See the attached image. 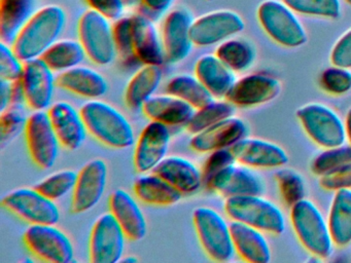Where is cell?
I'll return each instance as SVG.
<instances>
[{
	"label": "cell",
	"mask_w": 351,
	"mask_h": 263,
	"mask_svg": "<svg viewBox=\"0 0 351 263\" xmlns=\"http://www.w3.org/2000/svg\"><path fill=\"white\" fill-rule=\"evenodd\" d=\"M66 25V12L61 6L51 4L36 10L12 43L23 62L42 57L54 45Z\"/></svg>",
	"instance_id": "obj_1"
},
{
	"label": "cell",
	"mask_w": 351,
	"mask_h": 263,
	"mask_svg": "<svg viewBox=\"0 0 351 263\" xmlns=\"http://www.w3.org/2000/svg\"><path fill=\"white\" fill-rule=\"evenodd\" d=\"M88 133L114 149H125L135 142L134 129L119 109L100 100H90L80 109Z\"/></svg>",
	"instance_id": "obj_2"
},
{
	"label": "cell",
	"mask_w": 351,
	"mask_h": 263,
	"mask_svg": "<svg viewBox=\"0 0 351 263\" xmlns=\"http://www.w3.org/2000/svg\"><path fill=\"white\" fill-rule=\"evenodd\" d=\"M289 209L291 227L302 246L315 258L330 257L336 246L328 227V218L324 217L317 205L305 197Z\"/></svg>",
	"instance_id": "obj_3"
},
{
	"label": "cell",
	"mask_w": 351,
	"mask_h": 263,
	"mask_svg": "<svg viewBox=\"0 0 351 263\" xmlns=\"http://www.w3.org/2000/svg\"><path fill=\"white\" fill-rule=\"evenodd\" d=\"M223 210L231 221L241 222L274 236L285 232V216L282 210L263 195L227 197Z\"/></svg>",
	"instance_id": "obj_4"
},
{
	"label": "cell",
	"mask_w": 351,
	"mask_h": 263,
	"mask_svg": "<svg viewBox=\"0 0 351 263\" xmlns=\"http://www.w3.org/2000/svg\"><path fill=\"white\" fill-rule=\"evenodd\" d=\"M193 225L199 244L205 254L217 262H227L235 256L231 223L217 210L196 208L193 212Z\"/></svg>",
	"instance_id": "obj_5"
},
{
	"label": "cell",
	"mask_w": 351,
	"mask_h": 263,
	"mask_svg": "<svg viewBox=\"0 0 351 263\" xmlns=\"http://www.w3.org/2000/svg\"><path fill=\"white\" fill-rule=\"evenodd\" d=\"M282 0H264L258 8V18L266 34L281 47L295 49L308 40L303 23Z\"/></svg>",
	"instance_id": "obj_6"
},
{
	"label": "cell",
	"mask_w": 351,
	"mask_h": 263,
	"mask_svg": "<svg viewBox=\"0 0 351 263\" xmlns=\"http://www.w3.org/2000/svg\"><path fill=\"white\" fill-rule=\"evenodd\" d=\"M77 36L88 59L95 65H110L118 57L114 27L104 14L91 8L83 12L77 22Z\"/></svg>",
	"instance_id": "obj_7"
},
{
	"label": "cell",
	"mask_w": 351,
	"mask_h": 263,
	"mask_svg": "<svg viewBox=\"0 0 351 263\" xmlns=\"http://www.w3.org/2000/svg\"><path fill=\"white\" fill-rule=\"evenodd\" d=\"M295 116L306 135L322 148L346 143L344 119L322 103L311 102L299 107Z\"/></svg>",
	"instance_id": "obj_8"
},
{
	"label": "cell",
	"mask_w": 351,
	"mask_h": 263,
	"mask_svg": "<svg viewBox=\"0 0 351 263\" xmlns=\"http://www.w3.org/2000/svg\"><path fill=\"white\" fill-rule=\"evenodd\" d=\"M26 249L46 262L71 263L75 248L69 236L56 224H32L23 234Z\"/></svg>",
	"instance_id": "obj_9"
},
{
	"label": "cell",
	"mask_w": 351,
	"mask_h": 263,
	"mask_svg": "<svg viewBox=\"0 0 351 263\" xmlns=\"http://www.w3.org/2000/svg\"><path fill=\"white\" fill-rule=\"evenodd\" d=\"M3 207L19 219L29 224H57L60 210L55 201L49 199L36 187H22L3 197Z\"/></svg>",
	"instance_id": "obj_10"
},
{
	"label": "cell",
	"mask_w": 351,
	"mask_h": 263,
	"mask_svg": "<svg viewBox=\"0 0 351 263\" xmlns=\"http://www.w3.org/2000/svg\"><path fill=\"white\" fill-rule=\"evenodd\" d=\"M24 135L28 153L34 164L42 170L52 168L58 160L61 144L48 111H34L28 116Z\"/></svg>",
	"instance_id": "obj_11"
},
{
	"label": "cell",
	"mask_w": 351,
	"mask_h": 263,
	"mask_svg": "<svg viewBox=\"0 0 351 263\" xmlns=\"http://www.w3.org/2000/svg\"><path fill=\"white\" fill-rule=\"evenodd\" d=\"M127 238L110 212L94 222L90 232L89 260L92 263H117L124 257Z\"/></svg>",
	"instance_id": "obj_12"
},
{
	"label": "cell",
	"mask_w": 351,
	"mask_h": 263,
	"mask_svg": "<svg viewBox=\"0 0 351 263\" xmlns=\"http://www.w3.org/2000/svg\"><path fill=\"white\" fill-rule=\"evenodd\" d=\"M245 28V23L238 12L219 10L207 12L193 21L191 36L196 47H210L236 36Z\"/></svg>",
	"instance_id": "obj_13"
},
{
	"label": "cell",
	"mask_w": 351,
	"mask_h": 263,
	"mask_svg": "<svg viewBox=\"0 0 351 263\" xmlns=\"http://www.w3.org/2000/svg\"><path fill=\"white\" fill-rule=\"evenodd\" d=\"M108 164L102 158L88 162L77 172V182L71 192V212L83 214L95 208L108 185Z\"/></svg>",
	"instance_id": "obj_14"
},
{
	"label": "cell",
	"mask_w": 351,
	"mask_h": 263,
	"mask_svg": "<svg viewBox=\"0 0 351 263\" xmlns=\"http://www.w3.org/2000/svg\"><path fill=\"white\" fill-rule=\"evenodd\" d=\"M282 84L276 76L254 72L237 78L225 99L239 108L266 104L280 95Z\"/></svg>",
	"instance_id": "obj_15"
},
{
	"label": "cell",
	"mask_w": 351,
	"mask_h": 263,
	"mask_svg": "<svg viewBox=\"0 0 351 263\" xmlns=\"http://www.w3.org/2000/svg\"><path fill=\"white\" fill-rule=\"evenodd\" d=\"M193 21L194 18L191 12L184 8H174L164 16L161 38L167 63H180L192 53L194 47L191 36Z\"/></svg>",
	"instance_id": "obj_16"
},
{
	"label": "cell",
	"mask_w": 351,
	"mask_h": 263,
	"mask_svg": "<svg viewBox=\"0 0 351 263\" xmlns=\"http://www.w3.org/2000/svg\"><path fill=\"white\" fill-rule=\"evenodd\" d=\"M57 77L42 58L24 62L21 80L26 106L34 111L48 110L53 104Z\"/></svg>",
	"instance_id": "obj_17"
},
{
	"label": "cell",
	"mask_w": 351,
	"mask_h": 263,
	"mask_svg": "<svg viewBox=\"0 0 351 263\" xmlns=\"http://www.w3.org/2000/svg\"><path fill=\"white\" fill-rule=\"evenodd\" d=\"M171 141L170 127L149 121L139 135L133 153V166L139 174L152 173L167 156Z\"/></svg>",
	"instance_id": "obj_18"
},
{
	"label": "cell",
	"mask_w": 351,
	"mask_h": 263,
	"mask_svg": "<svg viewBox=\"0 0 351 263\" xmlns=\"http://www.w3.org/2000/svg\"><path fill=\"white\" fill-rule=\"evenodd\" d=\"M205 188L221 197L263 195L266 189L265 180L256 168L235 162L223 168L205 184Z\"/></svg>",
	"instance_id": "obj_19"
},
{
	"label": "cell",
	"mask_w": 351,
	"mask_h": 263,
	"mask_svg": "<svg viewBox=\"0 0 351 263\" xmlns=\"http://www.w3.org/2000/svg\"><path fill=\"white\" fill-rule=\"evenodd\" d=\"M130 42L136 63L159 66L165 63L161 33L154 21L141 12L130 14Z\"/></svg>",
	"instance_id": "obj_20"
},
{
	"label": "cell",
	"mask_w": 351,
	"mask_h": 263,
	"mask_svg": "<svg viewBox=\"0 0 351 263\" xmlns=\"http://www.w3.org/2000/svg\"><path fill=\"white\" fill-rule=\"evenodd\" d=\"M231 151L236 162L256 170L281 168L289 160L282 146L262 138L246 136L231 147Z\"/></svg>",
	"instance_id": "obj_21"
},
{
	"label": "cell",
	"mask_w": 351,
	"mask_h": 263,
	"mask_svg": "<svg viewBox=\"0 0 351 263\" xmlns=\"http://www.w3.org/2000/svg\"><path fill=\"white\" fill-rule=\"evenodd\" d=\"M248 132L250 129L246 121L234 115L193 135L190 140V147L198 153L230 149L238 141L248 136Z\"/></svg>",
	"instance_id": "obj_22"
},
{
	"label": "cell",
	"mask_w": 351,
	"mask_h": 263,
	"mask_svg": "<svg viewBox=\"0 0 351 263\" xmlns=\"http://www.w3.org/2000/svg\"><path fill=\"white\" fill-rule=\"evenodd\" d=\"M47 111L61 147L71 151L79 149L88 134L81 111L65 101L53 103Z\"/></svg>",
	"instance_id": "obj_23"
},
{
	"label": "cell",
	"mask_w": 351,
	"mask_h": 263,
	"mask_svg": "<svg viewBox=\"0 0 351 263\" xmlns=\"http://www.w3.org/2000/svg\"><path fill=\"white\" fill-rule=\"evenodd\" d=\"M108 209L124 230L127 238L132 242L145 238L147 221L134 197L124 189H116L108 197Z\"/></svg>",
	"instance_id": "obj_24"
},
{
	"label": "cell",
	"mask_w": 351,
	"mask_h": 263,
	"mask_svg": "<svg viewBox=\"0 0 351 263\" xmlns=\"http://www.w3.org/2000/svg\"><path fill=\"white\" fill-rule=\"evenodd\" d=\"M153 172L170 183L182 195L198 192L204 186L201 168L182 156H166Z\"/></svg>",
	"instance_id": "obj_25"
},
{
	"label": "cell",
	"mask_w": 351,
	"mask_h": 263,
	"mask_svg": "<svg viewBox=\"0 0 351 263\" xmlns=\"http://www.w3.org/2000/svg\"><path fill=\"white\" fill-rule=\"evenodd\" d=\"M196 109L173 95H154L143 104L141 111L152 121L169 127H186Z\"/></svg>",
	"instance_id": "obj_26"
},
{
	"label": "cell",
	"mask_w": 351,
	"mask_h": 263,
	"mask_svg": "<svg viewBox=\"0 0 351 263\" xmlns=\"http://www.w3.org/2000/svg\"><path fill=\"white\" fill-rule=\"evenodd\" d=\"M232 238L236 254L250 263H268L272 250L266 232L241 222H231Z\"/></svg>",
	"instance_id": "obj_27"
},
{
	"label": "cell",
	"mask_w": 351,
	"mask_h": 263,
	"mask_svg": "<svg viewBox=\"0 0 351 263\" xmlns=\"http://www.w3.org/2000/svg\"><path fill=\"white\" fill-rule=\"evenodd\" d=\"M57 86L71 94L97 100L108 92V84L104 75L93 68L79 65L57 76Z\"/></svg>",
	"instance_id": "obj_28"
},
{
	"label": "cell",
	"mask_w": 351,
	"mask_h": 263,
	"mask_svg": "<svg viewBox=\"0 0 351 263\" xmlns=\"http://www.w3.org/2000/svg\"><path fill=\"white\" fill-rule=\"evenodd\" d=\"M194 74L215 99H225L237 77L215 53L201 55L195 63Z\"/></svg>",
	"instance_id": "obj_29"
},
{
	"label": "cell",
	"mask_w": 351,
	"mask_h": 263,
	"mask_svg": "<svg viewBox=\"0 0 351 263\" xmlns=\"http://www.w3.org/2000/svg\"><path fill=\"white\" fill-rule=\"evenodd\" d=\"M133 192L141 203L154 207H170L182 201L184 195L159 175L143 174L133 184Z\"/></svg>",
	"instance_id": "obj_30"
},
{
	"label": "cell",
	"mask_w": 351,
	"mask_h": 263,
	"mask_svg": "<svg viewBox=\"0 0 351 263\" xmlns=\"http://www.w3.org/2000/svg\"><path fill=\"white\" fill-rule=\"evenodd\" d=\"M163 79L159 65H143L129 79L125 88L124 101L131 110H139L155 95Z\"/></svg>",
	"instance_id": "obj_31"
},
{
	"label": "cell",
	"mask_w": 351,
	"mask_h": 263,
	"mask_svg": "<svg viewBox=\"0 0 351 263\" xmlns=\"http://www.w3.org/2000/svg\"><path fill=\"white\" fill-rule=\"evenodd\" d=\"M328 223L335 246L348 247L351 244V189L334 191Z\"/></svg>",
	"instance_id": "obj_32"
},
{
	"label": "cell",
	"mask_w": 351,
	"mask_h": 263,
	"mask_svg": "<svg viewBox=\"0 0 351 263\" xmlns=\"http://www.w3.org/2000/svg\"><path fill=\"white\" fill-rule=\"evenodd\" d=\"M36 0H0V39L11 45L36 12Z\"/></svg>",
	"instance_id": "obj_33"
},
{
	"label": "cell",
	"mask_w": 351,
	"mask_h": 263,
	"mask_svg": "<svg viewBox=\"0 0 351 263\" xmlns=\"http://www.w3.org/2000/svg\"><path fill=\"white\" fill-rule=\"evenodd\" d=\"M215 55L235 73H243L254 66L256 47L243 37L233 36L217 45Z\"/></svg>",
	"instance_id": "obj_34"
},
{
	"label": "cell",
	"mask_w": 351,
	"mask_h": 263,
	"mask_svg": "<svg viewBox=\"0 0 351 263\" xmlns=\"http://www.w3.org/2000/svg\"><path fill=\"white\" fill-rule=\"evenodd\" d=\"M40 58L53 71L60 73L81 65L87 55L79 40L58 39Z\"/></svg>",
	"instance_id": "obj_35"
},
{
	"label": "cell",
	"mask_w": 351,
	"mask_h": 263,
	"mask_svg": "<svg viewBox=\"0 0 351 263\" xmlns=\"http://www.w3.org/2000/svg\"><path fill=\"white\" fill-rule=\"evenodd\" d=\"M166 92L182 99L195 109L204 107L215 100V97L195 74H180L170 78L166 86Z\"/></svg>",
	"instance_id": "obj_36"
},
{
	"label": "cell",
	"mask_w": 351,
	"mask_h": 263,
	"mask_svg": "<svg viewBox=\"0 0 351 263\" xmlns=\"http://www.w3.org/2000/svg\"><path fill=\"white\" fill-rule=\"evenodd\" d=\"M236 108L237 107L227 99H215L204 107L195 110L192 118L186 125V129L192 135L200 133L223 119L234 116Z\"/></svg>",
	"instance_id": "obj_37"
},
{
	"label": "cell",
	"mask_w": 351,
	"mask_h": 263,
	"mask_svg": "<svg viewBox=\"0 0 351 263\" xmlns=\"http://www.w3.org/2000/svg\"><path fill=\"white\" fill-rule=\"evenodd\" d=\"M351 164V146L348 143L322 148L310 162V170L315 176L324 177Z\"/></svg>",
	"instance_id": "obj_38"
},
{
	"label": "cell",
	"mask_w": 351,
	"mask_h": 263,
	"mask_svg": "<svg viewBox=\"0 0 351 263\" xmlns=\"http://www.w3.org/2000/svg\"><path fill=\"white\" fill-rule=\"evenodd\" d=\"M275 182L283 203L291 208L298 201L305 199L306 182L303 175L295 168L283 166L277 168L274 175Z\"/></svg>",
	"instance_id": "obj_39"
},
{
	"label": "cell",
	"mask_w": 351,
	"mask_h": 263,
	"mask_svg": "<svg viewBox=\"0 0 351 263\" xmlns=\"http://www.w3.org/2000/svg\"><path fill=\"white\" fill-rule=\"evenodd\" d=\"M77 172L62 170L53 173L36 183V188L53 201H58L73 192L77 182Z\"/></svg>",
	"instance_id": "obj_40"
},
{
	"label": "cell",
	"mask_w": 351,
	"mask_h": 263,
	"mask_svg": "<svg viewBox=\"0 0 351 263\" xmlns=\"http://www.w3.org/2000/svg\"><path fill=\"white\" fill-rule=\"evenodd\" d=\"M25 104H11L1 110L0 114V137L1 145L5 146L13 141L24 132L28 116Z\"/></svg>",
	"instance_id": "obj_41"
},
{
	"label": "cell",
	"mask_w": 351,
	"mask_h": 263,
	"mask_svg": "<svg viewBox=\"0 0 351 263\" xmlns=\"http://www.w3.org/2000/svg\"><path fill=\"white\" fill-rule=\"evenodd\" d=\"M297 14L318 18H338L341 16L340 0H282Z\"/></svg>",
	"instance_id": "obj_42"
},
{
	"label": "cell",
	"mask_w": 351,
	"mask_h": 263,
	"mask_svg": "<svg viewBox=\"0 0 351 263\" xmlns=\"http://www.w3.org/2000/svg\"><path fill=\"white\" fill-rule=\"evenodd\" d=\"M319 86L330 96H343L351 90V69L332 65L320 73Z\"/></svg>",
	"instance_id": "obj_43"
},
{
	"label": "cell",
	"mask_w": 351,
	"mask_h": 263,
	"mask_svg": "<svg viewBox=\"0 0 351 263\" xmlns=\"http://www.w3.org/2000/svg\"><path fill=\"white\" fill-rule=\"evenodd\" d=\"M24 62L15 53L11 45L0 42V79L16 82L23 74Z\"/></svg>",
	"instance_id": "obj_44"
},
{
	"label": "cell",
	"mask_w": 351,
	"mask_h": 263,
	"mask_svg": "<svg viewBox=\"0 0 351 263\" xmlns=\"http://www.w3.org/2000/svg\"><path fill=\"white\" fill-rule=\"evenodd\" d=\"M114 41H116L117 53L121 61L125 64H135L130 42V16H122L114 21Z\"/></svg>",
	"instance_id": "obj_45"
},
{
	"label": "cell",
	"mask_w": 351,
	"mask_h": 263,
	"mask_svg": "<svg viewBox=\"0 0 351 263\" xmlns=\"http://www.w3.org/2000/svg\"><path fill=\"white\" fill-rule=\"evenodd\" d=\"M235 162H236L233 152L231 151V148L230 149L215 150V151L210 152L208 158L205 160L202 168H201L204 186L217 173L221 172L227 166L235 164Z\"/></svg>",
	"instance_id": "obj_46"
},
{
	"label": "cell",
	"mask_w": 351,
	"mask_h": 263,
	"mask_svg": "<svg viewBox=\"0 0 351 263\" xmlns=\"http://www.w3.org/2000/svg\"><path fill=\"white\" fill-rule=\"evenodd\" d=\"M330 61L332 65L351 69V27L332 45Z\"/></svg>",
	"instance_id": "obj_47"
},
{
	"label": "cell",
	"mask_w": 351,
	"mask_h": 263,
	"mask_svg": "<svg viewBox=\"0 0 351 263\" xmlns=\"http://www.w3.org/2000/svg\"><path fill=\"white\" fill-rule=\"evenodd\" d=\"M319 185L328 191L351 189V164L326 176L320 177Z\"/></svg>",
	"instance_id": "obj_48"
},
{
	"label": "cell",
	"mask_w": 351,
	"mask_h": 263,
	"mask_svg": "<svg viewBox=\"0 0 351 263\" xmlns=\"http://www.w3.org/2000/svg\"><path fill=\"white\" fill-rule=\"evenodd\" d=\"M91 10L104 14L110 21L120 18L124 14V0H85Z\"/></svg>",
	"instance_id": "obj_49"
},
{
	"label": "cell",
	"mask_w": 351,
	"mask_h": 263,
	"mask_svg": "<svg viewBox=\"0 0 351 263\" xmlns=\"http://www.w3.org/2000/svg\"><path fill=\"white\" fill-rule=\"evenodd\" d=\"M173 1L174 0H141L143 8V12L141 14L154 21L156 16L158 18L165 14Z\"/></svg>",
	"instance_id": "obj_50"
},
{
	"label": "cell",
	"mask_w": 351,
	"mask_h": 263,
	"mask_svg": "<svg viewBox=\"0 0 351 263\" xmlns=\"http://www.w3.org/2000/svg\"><path fill=\"white\" fill-rule=\"evenodd\" d=\"M12 102V82L0 79V110L7 108Z\"/></svg>",
	"instance_id": "obj_51"
},
{
	"label": "cell",
	"mask_w": 351,
	"mask_h": 263,
	"mask_svg": "<svg viewBox=\"0 0 351 263\" xmlns=\"http://www.w3.org/2000/svg\"><path fill=\"white\" fill-rule=\"evenodd\" d=\"M345 134H346V141L351 146V106L347 110L344 118Z\"/></svg>",
	"instance_id": "obj_52"
},
{
	"label": "cell",
	"mask_w": 351,
	"mask_h": 263,
	"mask_svg": "<svg viewBox=\"0 0 351 263\" xmlns=\"http://www.w3.org/2000/svg\"><path fill=\"white\" fill-rule=\"evenodd\" d=\"M139 259L137 258L136 256H135V255H128V256H124L122 258V262H130V263H134V262H137V261H138Z\"/></svg>",
	"instance_id": "obj_53"
},
{
	"label": "cell",
	"mask_w": 351,
	"mask_h": 263,
	"mask_svg": "<svg viewBox=\"0 0 351 263\" xmlns=\"http://www.w3.org/2000/svg\"><path fill=\"white\" fill-rule=\"evenodd\" d=\"M345 2H346V3L348 4V5L351 6V0H345Z\"/></svg>",
	"instance_id": "obj_54"
},
{
	"label": "cell",
	"mask_w": 351,
	"mask_h": 263,
	"mask_svg": "<svg viewBox=\"0 0 351 263\" xmlns=\"http://www.w3.org/2000/svg\"><path fill=\"white\" fill-rule=\"evenodd\" d=\"M207 1H215V0H207Z\"/></svg>",
	"instance_id": "obj_55"
}]
</instances>
